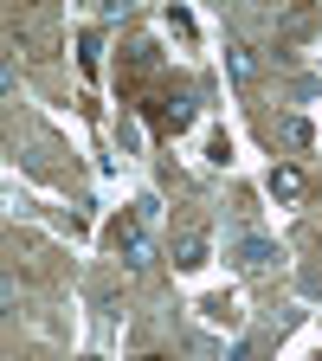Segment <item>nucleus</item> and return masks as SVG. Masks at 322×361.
<instances>
[{"mask_svg":"<svg viewBox=\"0 0 322 361\" xmlns=\"http://www.w3.org/2000/svg\"><path fill=\"white\" fill-rule=\"evenodd\" d=\"M116 252H123V264H149L155 258V245H149V233H142V219H116Z\"/></svg>","mask_w":322,"mask_h":361,"instance_id":"f257e3e1","label":"nucleus"},{"mask_svg":"<svg viewBox=\"0 0 322 361\" xmlns=\"http://www.w3.org/2000/svg\"><path fill=\"white\" fill-rule=\"evenodd\" d=\"M264 188H271V200H303V168L297 161H278Z\"/></svg>","mask_w":322,"mask_h":361,"instance_id":"f03ea898","label":"nucleus"},{"mask_svg":"<svg viewBox=\"0 0 322 361\" xmlns=\"http://www.w3.org/2000/svg\"><path fill=\"white\" fill-rule=\"evenodd\" d=\"M271 258H278V245H271V239H258V233H252V239L239 245V264H252V271H264Z\"/></svg>","mask_w":322,"mask_h":361,"instance_id":"7ed1b4c3","label":"nucleus"},{"mask_svg":"<svg viewBox=\"0 0 322 361\" xmlns=\"http://www.w3.org/2000/svg\"><path fill=\"white\" fill-rule=\"evenodd\" d=\"M225 65H233V78H239V84H252V78H258V59L245 52V45H233V52H225Z\"/></svg>","mask_w":322,"mask_h":361,"instance_id":"20e7f679","label":"nucleus"},{"mask_svg":"<svg viewBox=\"0 0 322 361\" xmlns=\"http://www.w3.org/2000/svg\"><path fill=\"white\" fill-rule=\"evenodd\" d=\"M180 264H206V239H187V245H180Z\"/></svg>","mask_w":322,"mask_h":361,"instance_id":"39448f33","label":"nucleus"},{"mask_svg":"<svg viewBox=\"0 0 322 361\" xmlns=\"http://www.w3.org/2000/svg\"><path fill=\"white\" fill-rule=\"evenodd\" d=\"M142 361H168V355H142Z\"/></svg>","mask_w":322,"mask_h":361,"instance_id":"423d86ee","label":"nucleus"}]
</instances>
